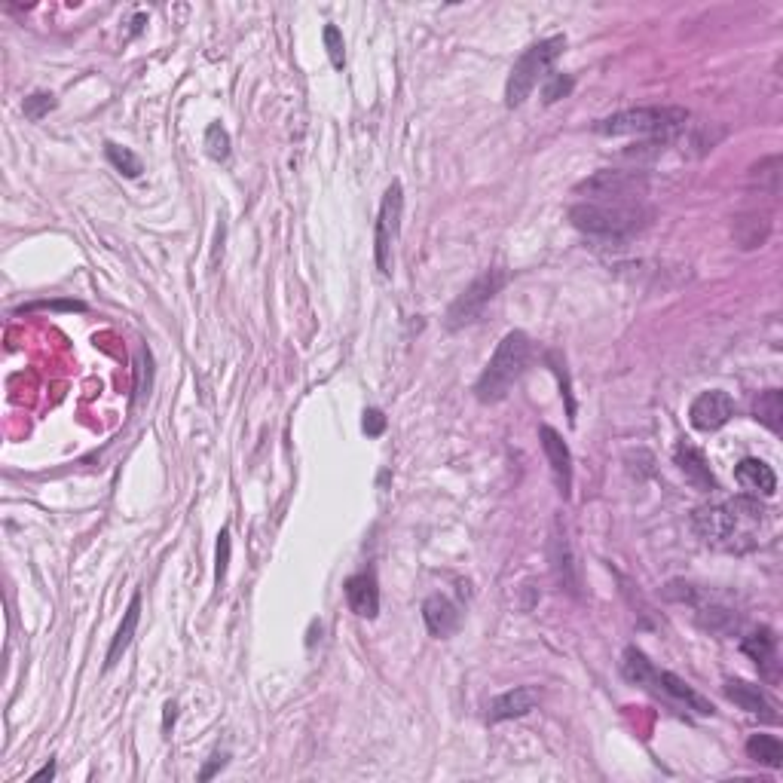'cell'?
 <instances>
[{
	"label": "cell",
	"instance_id": "cell-1",
	"mask_svg": "<svg viewBox=\"0 0 783 783\" xmlns=\"http://www.w3.org/2000/svg\"><path fill=\"white\" fill-rule=\"evenodd\" d=\"M765 514L768 511L759 496H735L722 505H701L692 514V527L707 545L741 551L738 539H750L753 545V530L762 524Z\"/></svg>",
	"mask_w": 783,
	"mask_h": 783
},
{
	"label": "cell",
	"instance_id": "cell-2",
	"mask_svg": "<svg viewBox=\"0 0 783 783\" xmlns=\"http://www.w3.org/2000/svg\"><path fill=\"white\" fill-rule=\"evenodd\" d=\"M621 673H624V680H628V683H634V686H640V689H646V692H652V695H661V698H667V701L683 704L686 710H695V713H701V716H713V713H716V707H713L701 692H695V689H692L686 680H680L676 673L658 670V667L646 658V652H640L637 646L624 649V655H621Z\"/></svg>",
	"mask_w": 783,
	"mask_h": 783
},
{
	"label": "cell",
	"instance_id": "cell-3",
	"mask_svg": "<svg viewBox=\"0 0 783 783\" xmlns=\"http://www.w3.org/2000/svg\"><path fill=\"white\" fill-rule=\"evenodd\" d=\"M533 355V343L524 331H508L502 337V343L496 346L493 358L487 361L484 374L475 383V395L481 404H499L502 398H508V392L514 389V383L524 377L527 364Z\"/></svg>",
	"mask_w": 783,
	"mask_h": 783
},
{
	"label": "cell",
	"instance_id": "cell-4",
	"mask_svg": "<svg viewBox=\"0 0 783 783\" xmlns=\"http://www.w3.org/2000/svg\"><path fill=\"white\" fill-rule=\"evenodd\" d=\"M569 221L576 230L600 239H631L649 221L652 208L640 205H606V202H576L569 208Z\"/></svg>",
	"mask_w": 783,
	"mask_h": 783
},
{
	"label": "cell",
	"instance_id": "cell-5",
	"mask_svg": "<svg viewBox=\"0 0 783 783\" xmlns=\"http://www.w3.org/2000/svg\"><path fill=\"white\" fill-rule=\"evenodd\" d=\"M689 126V111L673 108V104H649V108H628L609 114L594 123L597 135L621 138V135H637V138H658V135H676Z\"/></svg>",
	"mask_w": 783,
	"mask_h": 783
},
{
	"label": "cell",
	"instance_id": "cell-6",
	"mask_svg": "<svg viewBox=\"0 0 783 783\" xmlns=\"http://www.w3.org/2000/svg\"><path fill=\"white\" fill-rule=\"evenodd\" d=\"M563 49H566V37L557 34V37L533 43L524 56L514 62L508 83H505V104L508 108H520V104L530 98V92L548 77L551 65L563 56Z\"/></svg>",
	"mask_w": 783,
	"mask_h": 783
},
{
	"label": "cell",
	"instance_id": "cell-7",
	"mask_svg": "<svg viewBox=\"0 0 783 783\" xmlns=\"http://www.w3.org/2000/svg\"><path fill=\"white\" fill-rule=\"evenodd\" d=\"M585 202H606V205H640L649 193V181L643 172L634 169H600L576 187Z\"/></svg>",
	"mask_w": 783,
	"mask_h": 783
},
{
	"label": "cell",
	"instance_id": "cell-8",
	"mask_svg": "<svg viewBox=\"0 0 783 783\" xmlns=\"http://www.w3.org/2000/svg\"><path fill=\"white\" fill-rule=\"evenodd\" d=\"M508 282V273L505 270H487L481 273L472 285H468L447 309V328L450 331H459L465 325H472L481 319V312L487 309V303L502 291V285Z\"/></svg>",
	"mask_w": 783,
	"mask_h": 783
},
{
	"label": "cell",
	"instance_id": "cell-9",
	"mask_svg": "<svg viewBox=\"0 0 783 783\" xmlns=\"http://www.w3.org/2000/svg\"><path fill=\"white\" fill-rule=\"evenodd\" d=\"M401 208H404V193H401V184L392 181V187L386 190L383 196V205H380V218H377V239H374V251H377V267L383 276H389V267H392V245L398 239V230H401Z\"/></svg>",
	"mask_w": 783,
	"mask_h": 783
},
{
	"label": "cell",
	"instance_id": "cell-10",
	"mask_svg": "<svg viewBox=\"0 0 783 783\" xmlns=\"http://www.w3.org/2000/svg\"><path fill=\"white\" fill-rule=\"evenodd\" d=\"M735 416V401L728 392L722 389H710V392H701L692 407H689V423L698 429V432H716L722 429L728 420Z\"/></svg>",
	"mask_w": 783,
	"mask_h": 783
},
{
	"label": "cell",
	"instance_id": "cell-11",
	"mask_svg": "<svg viewBox=\"0 0 783 783\" xmlns=\"http://www.w3.org/2000/svg\"><path fill=\"white\" fill-rule=\"evenodd\" d=\"M539 441H542V450L548 456V465H551V475H554V484H557V493L563 499H569L572 493V453L563 441V435L551 426H542L539 429Z\"/></svg>",
	"mask_w": 783,
	"mask_h": 783
},
{
	"label": "cell",
	"instance_id": "cell-12",
	"mask_svg": "<svg viewBox=\"0 0 783 783\" xmlns=\"http://www.w3.org/2000/svg\"><path fill=\"white\" fill-rule=\"evenodd\" d=\"M551 569H554V576H557V582H560L563 591H569L572 597L582 594V579H579L576 554H572L569 539L560 533V524L554 527V536H551Z\"/></svg>",
	"mask_w": 783,
	"mask_h": 783
},
{
	"label": "cell",
	"instance_id": "cell-13",
	"mask_svg": "<svg viewBox=\"0 0 783 783\" xmlns=\"http://www.w3.org/2000/svg\"><path fill=\"white\" fill-rule=\"evenodd\" d=\"M343 591H346L349 609L358 618H377V612H380V588H377L374 572H358V576L346 579Z\"/></svg>",
	"mask_w": 783,
	"mask_h": 783
},
{
	"label": "cell",
	"instance_id": "cell-14",
	"mask_svg": "<svg viewBox=\"0 0 783 783\" xmlns=\"http://www.w3.org/2000/svg\"><path fill=\"white\" fill-rule=\"evenodd\" d=\"M536 704H539V692L533 686H517V689H508V692H502L490 701L487 719L490 722L520 719V716H527Z\"/></svg>",
	"mask_w": 783,
	"mask_h": 783
},
{
	"label": "cell",
	"instance_id": "cell-15",
	"mask_svg": "<svg viewBox=\"0 0 783 783\" xmlns=\"http://www.w3.org/2000/svg\"><path fill=\"white\" fill-rule=\"evenodd\" d=\"M725 698L738 704L741 710L753 713V716H762L765 722H777V713H774V704L765 698V692L753 683H744V680H725L722 686Z\"/></svg>",
	"mask_w": 783,
	"mask_h": 783
},
{
	"label": "cell",
	"instance_id": "cell-16",
	"mask_svg": "<svg viewBox=\"0 0 783 783\" xmlns=\"http://www.w3.org/2000/svg\"><path fill=\"white\" fill-rule=\"evenodd\" d=\"M459 618H462V615H459L456 603L447 600L444 594H432V597L423 603V621H426L429 634L438 637V640H447L450 634H456Z\"/></svg>",
	"mask_w": 783,
	"mask_h": 783
},
{
	"label": "cell",
	"instance_id": "cell-17",
	"mask_svg": "<svg viewBox=\"0 0 783 783\" xmlns=\"http://www.w3.org/2000/svg\"><path fill=\"white\" fill-rule=\"evenodd\" d=\"M768 233H771V215L768 212H759V208H750V212H741L732 224V236L738 242V248L744 251H753V248H762L768 242Z\"/></svg>",
	"mask_w": 783,
	"mask_h": 783
},
{
	"label": "cell",
	"instance_id": "cell-18",
	"mask_svg": "<svg viewBox=\"0 0 783 783\" xmlns=\"http://www.w3.org/2000/svg\"><path fill=\"white\" fill-rule=\"evenodd\" d=\"M673 459H676V465H680V472L686 475V481L692 487L716 490V478H713V472H710V465H707L701 450H695L689 444H680V447H676V453H673Z\"/></svg>",
	"mask_w": 783,
	"mask_h": 783
},
{
	"label": "cell",
	"instance_id": "cell-19",
	"mask_svg": "<svg viewBox=\"0 0 783 783\" xmlns=\"http://www.w3.org/2000/svg\"><path fill=\"white\" fill-rule=\"evenodd\" d=\"M735 478L744 490H753L756 496H774L777 493V475L774 468L762 459H741L735 468Z\"/></svg>",
	"mask_w": 783,
	"mask_h": 783
},
{
	"label": "cell",
	"instance_id": "cell-20",
	"mask_svg": "<svg viewBox=\"0 0 783 783\" xmlns=\"http://www.w3.org/2000/svg\"><path fill=\"white\" fill-rule=\"evenodd\" d=\"M138 621H141V591H135L132 600H129V609H126V615H123V621H120L117 637H114V643H111V649H108V661H104V667H114V664L120 661V655L129 649V643H132V637H135V631H138Z\"/></svg>",
	"mask_w": 783,
	"mask_h": 783
},
{
	"label": "cell",
	"instance_id": "cell-21",
	"mask_svg": "<svg viewBox=\"0 0 783 783\" xmlns=\"http://www.w3.org/2000/svg\"><path fill=\"white\" fill-rule=\"evenodd\" d=\"M744 655H750L756 661V667L765 673V676H774V661H777V637L768 631V628H759L756 634H750L744 643H741Z\"/></svg>",
	"mask_w": 783,
	"mask_h": 783
},
{
	"label": "cell",
	"instance_id": "cell-22",
	"mask_svg": "<svg viewBox=\"0 0 783 783\" xmlns=\"http://www.w3.org/2000/svg\"><path fill=\"white\" fill-rule=\"evenodd\" d=\"M753 416H756V420H759L765 429H771L774 435H780V429H783V392H780V389H765V392L756 398Z\"/></svg>",
	"mask_w": 783,
	"mask_h": 783
},
{
	"label": "cell",
	"instance_id": "cell-23",
	"mask_svg": "<svg viewBox=\"0 0 783 783\" xmlns=\"http://www.w3.org/2000/svg\"><path fill=\"white\" fill-rule=\"evenodd\" d=\"M747 756L765 768H783V744L774 735H753L747 741Z\"/></svg>",
	"mask_w": 783,
	"mask_h": 783
},
{
	"label": "cell",
	"instance_id": "cell-24",
	"mask_svg": "<svg viewBox=\"0 0 783 783\" xmlns=\"http://www.w3.org/2000/svg\"><path fill=\"white\" fill-rule=\"evenodd\" d=\"M104 156H108L111 166H114L120 175H126V178H138V175L144 172L141 160H138V156H135L129 147H123V144L108 141V144H104Z\"/></svg>",
	"mask_w": 783,
	"mask_h": 783
},
{
	"label": "cell",
	"instance_id": "cell-25",
	"mask_svg": "<svg viewBox=\"0 0 783 783\" xmlns=\"http://www.w3.org/2000/svg\"><path fill=\"white\" fill-rule=\"evenodd\" d=\"M780 156H768V160H762L759 166L750 169V184H759V193H768V196H777L780 190Z\"/></svg>",
	"mask_w": 783,
	"mask_h": 783
},
{
	"label": "cell",
	"instance_id": "cell-26",
	"mask_svg": "<svg viewBox=\"0 0 783 783\" xmlns=\"http://www.w3.org/2000/svg\"><path fill=\"white\" fill-rule=\"evenodd\" d=\"M205 153L212 156V160H218V163H224L230 156V135H227V129L221 123L208 126V132H205Z\"/></svg>",
	"mask_w": 783,
	"mask_h": 783
},
{
	"label": "cell",
	"instance_id": "cell-27",
	"mask_svg": "<svg viewBox=\"0 0 783 783\" xmlns=\"http://www.w3.org/2000/svg\"><path fill=\"white\" fill-rule=\"evenodd\" d=\"M322 37H325V49H328V56H331V65H334L337 71H343V65H346V43H343L340 28H337V25H325Z\"/></svg>",
	"mask_w": 783,
	"mask_h": 783
},
{
	"label": "cell",
	"instance_id": "cell-28",
	"mask_svg": "<svg viewBox=\"0 0 783 783\" xmlns=\"http://www.w3.org/2000/svg\"><path fill=\"white\" fill-rule=\"evenodd\" d=\"M572 86H576V80H572L569 74H548V77H545V86H542L545 104H554V101L566 98V95L572 92Z\"/></svg>",
	"mask_w": 783,
	"mask_h": 783
},
{
	"label": "cell",
	"instance_id": "cell-29",
	"mask_svg": "<svg viewBox=\"0 0 783 783\" xmlns=\"http://www.w3.org/2000/svg\"><path fill=\"white\" fill-rule=\"evenodd\" d=\"M52 108H56V95H49V92H34V95H28L25 98V104H22V111H25V117L28 120H43Z\"/></svg>",
	"mask_w": 783,
	"mask_h": 783
},
{
	"label": "cell",
	"instance_id": "cell-30",
	"mask_svg": "<svg viewBox=\"0 0 783 783\" xmlns=\"http://www.w3.org/2000/svg\"><path fill=\"white\" fill-rule=\"evenodd\" d=\"M227 566H230V530L224 527L218 536V563H215V582L221 585L227 579Z\"/></svg>",
	"mask_w": 783,
	"mask_h": 783
},
{
	"label": "cell",
	"instance_id": "cell-31",
	"mask_svg": "<svg viewBox=\"0 0 783 783\" xmlns=\"http://www.w3.org/2000/svg\"><path fill=\"white\" fill-rule=\"evenodd\" d=\"M361 429H364V435H371V438H377V435H383V429H386V416L380 413V410H368L364 413V423H361Z\"/></svg>",
	"mask_w": 783,
	"mask_h": 783
},
{
	"label": "cell",
	"instance_id": "cell-32",
	"mask_svg": "<svg viewBox=\"0 0 783 783\" xmlns=\"http://www.w3.org/2000/svg\"><path fill=\"white\" fill-rule=\"evenodd\" d=\"M551 358H554V355H551ZM554 361H557V358H554ZM563 368H566V364H560V361L554 364V371L560 374V386H563V398H566V413H569V423H576V401H572L569 380H566V371H563Z\"/></svg>",
	"mask_w": 783,
	"mask_h": 783
},
{
	"label": "cell",
	"instance_id": "cell-33",
	"mask_svg": "<svg viewBox=\"0 0 783 783\" xmlns=\"http://www.w3.org/2000/svg\"><path fill=\"white\" fill-rule=\"evenodd\" d=\"M227 762H230V753H227V750H224V753H221V750H218V753H212V759H208V765L199 771V780H212V777H215V774H218V771H221Z\"/></svg>",
	"mask_w": 783,
	"mask_h": 783
},
{
	"label": "cell",
	"instance_id": "cell-34",
	"mask_svg": "<svg viewBox=\"0 0 783 783\" xmlns=\"http://www.w3.org/2000/svg\"><path fill=\"white\" fill-rule=\"evenodd\" d=\"M46 777H56V762H46V765H43L31 780H46Z\"/></svg>",
	"mask_w": 783,
	"mask_h": 783
}]
</instances>
